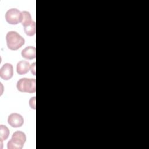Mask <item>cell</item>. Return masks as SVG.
<instances>
[{
	"instance_id": "7c38bea8",
	"label": "cell",
	"mask_w": 149,
	"mask_h": 149,
	"mask_svg": "<svg viewBox=\"0 0 149 149\" xmlns=\"http://www.w3.org/2000/svg\"><path fill=\"white\" fill-rule=\"evenodd\" d=\"M35 102H36V97H32V98L30 100V101H29L30 106L31 107V108H33V109H36V107L33 105V104H34V105H36Z\"/></svg>"
},
{
	"instance_id": "8992f818",
	"label": "cell",
	"mask_w": 149,
	"mask_h": 149,
	"mask_svg": "<svg viewBox=\"0 0 149 149\" xmlns=\"http://www.w3.org/2000/svg\"><path fill=\"white\" fill-rule=\"evenodd\" d=\"M13 74V68L12 64L9 63H5L0 69V76L5 80H8L10 79Z\"/></svg>"
},
{
	"instance_id": "277c9868",
	"label": "cell",
	"mask_w": 149,
	"mask_h": 149,
	"mask_svg": "<svg viewBox=\"0 0 149 149\" xmlns=\"http://www.w3.org/2000/svg\"><path fill=\"white\" fill-rule=\"evenodd\" d=\"M5 19L10 24H17L21 21V12L16 8H12L6 12Z\"/></svg>"
},
{
	"instance_id": "6da1fadb",
	"label": "cell",
	"mask_w": 149,
	"mask_h": 149,
	"mask_svg": "<svg viewBox=\"0 0 149 149\" xmlns=\"http://www.w3.org/2000/svg\"><path fill=\"white\" fill-rule=\"evenodd\" d=\"M6 41L8 48L12 51L17 50L23 46L25 42L23 37L15 31H10L7 33Z\"/></svg>"
},
{
	"instance_id": "4fadbf2b",
	"label": "cell",
	"mask_w": 149,
	"mask_h": 149,
	"mask_svg": "<svg viewBox=\"0 0 149 149\" xmlns=\"http://www.w3.org/2000/svg\"><path fill=\"white\" fill-rule=\"evenodd\" d=\"M30 70L31 73L35 76L36 75V62L31 64L30 66Z\"/></svg>"
},
{
	"instance_id": "8fae6325",
	"label": "cell",
	"mask_w": 149,
	"mask_h": 149,
	"mask_svg": "<svg viewBox=\"0 0 149 149\" xmlns=\"http://www.w3.org/2000/svg\"><path fill=\"white\" fill-rule=\"evenodd\" d=\"M9 135V130L8 128L3 125H0V139L1 141L5 140Z\"/></svg>"
},
{
	"instance_id": "30bf717a",
	"label": "cell",
	"mask_w": 149,
	"mask_h": 149,
	"mask_svg": "<svg viewBox=\"0 0 149 149\" xmlns=\"http://www.w3.org/2000/svg\"><path fill=\"white\" fill-rule=\"evenodd\" d=\"M24 31L25 33L29 36H34L36 32V22L34 21H33L30 25L24 27Z\"/></svg>"
},
{
	"instance_id": "3957f363",
	"label": "cell",
	"mask_w": 149,
	"mask_h": 149,
	"mask_svg": "<svg viewBox=\"0 0 149 149\" xmlns=\"http://www.w3.org/2000/svg\"><path fill=\"white\" fill-rule=\"evenodd\" d=\"M36 79L22 78L17 83V89L22 93H34L36 91Z\"/></svg>"
},
{
	"instance_id": "7a4b0ae2",
	"label": "cell",
	"mask_w": 149,
	"mask_h": 149,
	"mask_svg": "<svg viewBox=\"0 0 149 149\" xmlns=\"http://www.w3.org/2000/svg\"><path fill=\"white\" fill-rule=\"evenodd\" d=\"M26 141V136L22 131L15 132L11 139L8 143V149H22Z\"/></svg>"
},
{
	"instance_id": "52a82bcc",
	"label": "cell",
	"mask_w": 149,
	"mask_h": 149,
	"mask_svg": "<svg viewBox=\"0 0 149 149\" xmlns=\"http://www.w3.org/2000/svg\"><path fill=\"white\" fill-rule=\"evenodd\" d=\"M22 56L26 59H33L36 57V49L33 46L26 47L22 51Z\"/></svg>"
},
{
	"instance_id": "ba28073f",
	"label": "cell",
	"mask_w": 149,
	"mask_h": 149,
	"mask_svg": "<svg viewBox=\"0 0 149 149\" xmlns=\"http://www.w3.org/2000/svg\"><path fill=\"white\" fill-rule=\"evenodd\" d=\"M30 69V65L27 61H19L16 66V71L19 74L22 75L28 73Z\"/></svg>"
},
{
	"instance_id": "9c48e42d",
	"label": "cell",
	"mask_w": 149,
	"mask_h": 149,
	"mask_svg": "<svg viewBox=\"0 0 149 149\" xmlns=\"http://www.w3.org/2000/svg\"><path fill=\"white\" fill-rule=\"evenodd\" d=\"M33 22V21L31 19V16L30 12L27 11H23L21 12L20 23L24 26V27L30 25Z\"/></svg>"
},
{
	"instance_id": "5b68a950",
	"label": "cell",
	"mask_w": 149,
	"mask_h": 149,
	"mask_svg": "<svg viewBox=\"0 0 149 149\" xmlns=\"http://www.w3.org/2000/svg\"><path fill=\"white\" fill-rule=\"evenodd\" d=\"M8 122L13 127H20L23 125L24 119L21 115L17 113H13L8 116Z\"/></svg>"
}]
</instances>
